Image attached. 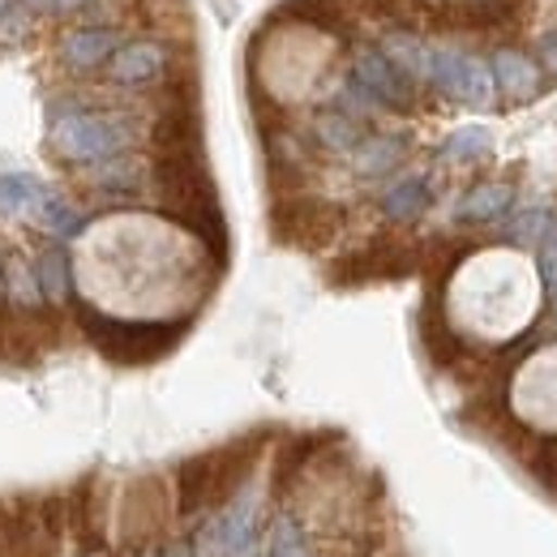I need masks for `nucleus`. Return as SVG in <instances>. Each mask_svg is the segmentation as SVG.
Listing matches in <instances>:
<instances>
[{
    "label": "nucleus",
    "mask_w": 557,
    "mask_h": 557,
    "mask_svg": "<svg viewBox=\"0 0 557 557\" xmlns=\"http://www.w3.org/2000/svg\"><path fill=\"white\" fill-rule=\"evenodd\" d=\"M138 138V121L129 112L95 108V103H82L77 95H61L48 103V141L65 163L95 168L112 154L134 150Z\"/></svg>",
    "instance_id": "f257e3e1"
},
{
    "label": "nucleus",
    "mask_w": 557,
    "mask_h": 557,
    "mask_svg": "<svg viewBox=\"0 0 557 557\" xmlns=\"http://www.w3.org/2000/svg\"><path fill=\"white\" fill-rule=\"evenodd\" d=\"M82 331L90 335L95 348H103L116 360H150L163 348H172L176 331L172 326H150V322H116V318H103L95 309H82Z\"/></svg>",
    "instance_id": "f03ea898"
},
{
    "label": "nucleus",
    "mask_w": 557,
    "mask_h": 557,
    "mask_svg": "<svg viewBox=\"0 0 557 557\" xmlns=\"http://www.w3.org/2000/svg\"><path fill=\"white\" fill-rule=\"evenodd\" d=\"M198 557H253L258 554V502L236 497L227 510H219L194 541Z\"/></svg>",
    "instance_id": "7ed1b4c3"
},
{
    "label": "nucleus",
    "mask_w": 557,
    "mask_h": 557,
    "mask_svg": "<svg viewBox=\"0 0 557 557\" xmlns=\"http://www.w3.org/2000/svg\"><path fill=\"white\" fill-rule=\"evenodd\" d=\"M424 77L442 95H450L455 103H468V108H485L488 95H493V77H488L485 65L468 52H455V48H429Z\"/></svg>",
    "instance_id": "20e7f679"
},
{
    "label": "nucleus",
    "mask_w": 557,
    "mask_h": 557,
    "mask_svg": "<svg viewBox=\"0 0 557 557\" xmlns=\"http://www.w3.org/2000/svg\"><path fill=\"white\" fill-rule=\"evenodd\" d=\"M121 44H125V39H121L116 26H108V22H86V26H73L70 35H61L57 61H61V70L86 77V73L108 70V61L116 57Z\"/></svg>",
    "instance_id": "39448f33"
},
{
    "label": "nucleus",
    "mask_w": 557,
    "mask_h": 557,
    "mask_svg": "<svg viewBox=\"0 0 557 557\" xmlns=\"http://www.w3.org/2000/svg\"><path fill=\"white\" fill-rule=\"evenodd\" d=\"M172 65V48L159 39H129L116 48V57L108 61V82L138 90V86H154Z\"/></svg>",
    "instance_id": "423d86ee"
},
{
    "label": "nucleus",
    "mask_w": 557,
    "mask_h": 557,
    "mask_svg": "<svg viewBox=\"0 0 557 557\" xmlns=\"http://www.w3.org/2000/svg\"><path fill=\"white\" fill-rule=\"evenodd\" d=\"M356 86L373 103H386L395 112H408L412 108V77L395 70L377 48H360L356 52Z\"/></svg>",
    "instance_id": "0eeeda50"
},
{
    "label": "nucleus",
    "mask_w": 557,
    "mask_h": 557,
    "mask_svg": "<svg viewBox=\"0 0 557 557\" xmlns=\"http://www.w3.org/2000/svg\"><path fill=\"white\" fill-rule=\"evenodd\" d=\"M52 305L44 300V287L35 278V262L9 258L4 262V313L13 318H44Z\"/></svg>",
    "instance_id": "6e6552de"
},
{
    "label": "nucleus",
    "mask_w": 557,
    "mask_h": 557,
    "mask_svg": "<svg viewBox=\"0 0 557 557\" xmlns=\"http://www.w3.org/2000/svg\"><path fill=\"white\" fill-rule=\"evenodd\" d=\"M488 77L502 86V95H506L510 103H528V99H536V90H541V70H536L523 52H515V48L493 52Z\"/></svg>",
    "instance_id": "1a4fd4ad"
},
{
    "label": "nucleus",
    "mask_w": 557,
    "mask_h": 557,
    "mask_svg": "<svg viewBox=\"0 0 557 557\" xmlns=\"http://www.w3.org/2000/svg\"><path fill=\"white\" fill-rule=\"evenodd\" d=\"M48 194L52 189L30 172H0V219H35Z\"/></svg>",
    "instance_id": "9d476101"
},
{
    "label": "nucleus",
    "mask_w": 557,
    "mask_h": 557,
    "mask_svg": "<svg viewBox=\"0 0 557 557\" xmlns=\"http://www.w3.org/2000/svg\"><path fill=\"white\" fill-rule=\"evenodd\" d=\"M510 207H515V189L502 185V181H485V185H476V189H468L459 198L455 219L459 223H493V219H502Z\"/></svg>",
    "instance_id": "9b49d317"
},
{
    "label": "nucleus",
    "mask_w": 557,
    "mask_h": 557,
    "mask_svg": "<svg viewBox=\"0 0 557 557\" xmlns=\"http://www.w3.org/2000/svg\"><path fill=\"white\" fill-rule=\"evenodd\" d=\"M35 278L44 287V300L52 309H65L73 300V271H70V253L61 245H48L39 258H35Z\"/></svg>",
    "instance_id": "f8f14e48"
},
{
    "label": "nucleus",
    "mask_w": 557,
    "mask_h": 557,
    "mask_svg": "<svg viewBox=\"0 0 557 557\" xmlns=\"http://www.w3.org/2000/svg\"><path fill=\"white\" fill-rule=\"evenodd\" d=\"M429 202H433L429 181H424V176H404V181H395V185L382 194V214L395 219V223H412V219H420V214L429 210Z\"/></svg>",
    "instance_id": "ddd939ff"
},
{
    "label": "nucleus",
    "mask_w": 557,
    "mask_h": 557,
    "mask_svg": "<svg viewBox=\"0 0 557 557\" xmlns=\"http://www.w3.org/2000/svg\"><path fill=\"white\" fill-rule=\"evenodd\" d=\"M408 154V141L391 138V134H377V138H364L351 150V168L360 176H386L391 168H399Z\"/></svg>",
    "instance_id": "4468645a"
},
{
    "label": "nucleus",
    "mask_w": 557,
    "mask_h": 557,
    "mask_svg": "<svg viewBox=\"0 0 557 557\" xmlns=\"http://www.w3.org/2000/svg\"><path fill=\"white\" fill-rule=\"evenodd\" d=\"M86 172H90V181H95L99 189H116V194H134L141 181H146V163H141L134 150L112 154V159H103V163H95V168H86Z\"/></svg>",
    "instance_id": "2eb2a0df"
},
{
    "label": "nucleus",
    "mask_w": 557,
    "mask_h": 557,
    "mask_svg": "<svg viewBox=\"0 0 557 557\" xmlns=\"http://www.w3.org/2000/svg\"><path fill=\"white\" fill-rule=\"evenodd\" d=\"M35 223L61 245V240H73L82 227H86V214H82V207H73L70 198H61V194H48V202L39 207V214H35Z\"/></svg>",
    "instance_id": "dca6fc26"
},
{
    "label": "nucleus",
    "mask_w": 557,
    "mask_h": 557,
    "mask_svg": "<svg viewBox=\"0 0 557 557\" xmlns=\"http://www.w3.org/2000/svg\"><path fill=\"white\" fill-rule=\"evenodd\" d=\"M382 57H386V61H391L399 73H408V77H424V65H429V48L420 44L417 35H408V30L386 35Z\"/></svg>",
    "instance_id": "f3484780"
},
{
    "label": "nucleus",
    "mask_w": 557,
    "mask_h": 557,
    "mask_svg": "<svg viewBox=\"0 0 557 557\" xmlns=\"http://www.w3.org/2000/svg\"><path fill=\"white\" fill-rule=\"evenodd\" d=\"M318 141L326 146V150H344L351 154L360 141H364V125L348 116V112H326V116H318Z\"/></svg>",
    "instance_id": "a211bd4d"
},
{
    "label": "nucleus",
    "mask_w": 557,
    "mask_h": 557,
    "mask_svg": "<svg viewBox=\"0 0 557 557\" xmlns=\"http://www.w3.org/2000/svg\"><path fill=\"white\" fill-rule=\"evenodd\" d=\"M488 150H493V134H488L485 125H468V129H455L446 138L442 159H450V163H476V159H485Z\"/></svg>",
    "instance_id": "6ab92c4d"
},
{
    "label": "nucleus",
    "mask_w": 557,
    "mask_h": 557,
    "mask_svg": "<svg viewBox=\"0 0 557 557\" xmlns=\"http://www.w3.org/2000/svg\"><path fill=\"white\" fill-rule=\"evenodd\" d=\"M267 557H313L309 554V536L292 515H278L267 536Z\"/></svg>",
    "instance_id": "aec40b11"
},
{
    "label": "nucleus",
    "mask_w": 557,
    "mask_h": 557,
    "mask_svg": "<svg viewBox=\"0 0 557 557\" xmlns=\"http://www.w3.org/2000/svg\"><path fill=\"white\" fill-rule=\"evenodd\" d=\"M545 227H549V214H545V207H528V210H519V214L510 219L506 236H510L515 245H536V240L545 236Z\"/></svg>",
    "instance_id": "412c9836"
},
{
    "label": "nucleus",
    "mask_w": 557,
    "mask_h": 557,
    "mask_svg": "<svg viewBox=\"0 0 557 557\" xmlns=\"http://www.w3.org/2000/svg\"><path fill=\"white\" fill-rule=\"evenodd\" d=\"M26 35H30V9L13 0L9 9H0V48H17Z\"/></svg>",
    "instance_id": "4be33fe9"
},
{
    "label": "nucleus",
    "mask_w": 557,
    "mask_h": 557,
    "mask_svg": "<svg viewBox=\"0 0 557 557\" xmlns=\"http://www.w3.org/2000/svg\"><path fill=\"white\" fill-rule=\"evenodd\" d=\"M541 61H545V70L549 73H557V30L541 35Z\"/></svg>",
    "instance_id": "5701e85b"
},
{
    "label": "nucleus",
    "mask_w": 557,
    "mask_h": 557,
    "mask_svg": "<svg viewBox=\"0 0 557 557\" xmlns=\"http://www.w3.org/2000/svg\"><path fill=\"white\" fill-rule=\"evenodd\" d=\"M17 4H26L30 13H48V17H61V0H17Z\"/></svg>",
    "instance_id": "b1692460"
},
{
    "label": "nucleus",
    "mask_w": 557,
    "mask_h": 557,
    "mask_svg": "<svg viewBox=\"0 0 557 557\" xmlns=\"http://www.w3.org/2000/svg\"><path fill=\"white\" fill-rule=\"evenodd\" d=\"M154 557H198V554H194V545H185V541H168Z\"/></svg>",
    "instance_id": "393cba45"
},
{
    "label": "nucleus",
    "mask_w": 557,
    "mask_h": 557,
    "mask_svg": "<svg viewBox=\"0 0 557 557\" xmlns=\"http://www.w3.org/2000/svg\"><path fill=\"white\" fill-rule=\"evenodd\" d=\"M0 318H4V262H0Z\"/></svg>",
    "instance_id": "a878e982"
},
{
    "label": "nucleus",
    "mask_w": 557,
    "mask_h": 557,
    "mask_svg": "<svg viewBox=\"0 0 557 557\" xmlns=\"http://www.w3.org/2000/svg\"><path fill=\"white\" fill-rule=\"evenodd\" d=\"M9 4H13V0H0V9H9Z\"/></svg>",
    "instance_id": "bb28decb"
},
{
    "label": "nucleus",
    "mask_w": 557,
    "mask_h": 557,
    "mask_svg": "<svg viewBox=\"0 0 557 557\" xmlns=\"http://www.w3.org/2000/svg\"><path fill=\"white\" fill-rule=\"evenodd\" d=\"M549 300H554V309H557V292H554V296H549Z\"/></svg>",
    "instance_id": "cd10ccee"
}]
</instances>
